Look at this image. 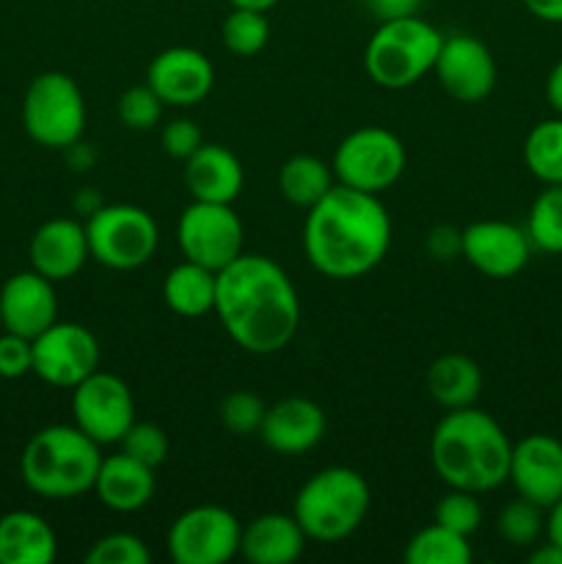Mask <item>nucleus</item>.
Wrapping results in <instances>:
<instances>
[{
    "mask_svg": "<svg viewBox=\"0 0 562 564\" xmlns=\"http://www.w3.org/2000/svg\"><path fill=\"white\" fill-rule=\"evenodd\" d=\"M215 314L240 350L281 352L301 328V301L290 275L270 257L240 253L215 275Z\"/></svg>",
    "mask_w": 562,
    "mask_h": 564,
    "instance_id": "nucleus-1",
    "label": "nucleus"
},
{
    "mask_svg": "<svg viewBox=\"0 0 562 564\" xmlns=\"http://www.w3.org/2000/svg\"><path fill=\"white\" fill-rule=\"evenodd\" d=\"M391 246V218L372 193L336 182L303 220V251L320 275L361 279L378 268Z\"/></svg>",
    "mask_w": 562,
    "mask_h": 564,
    "instance_id": "nucleus-2",
    "label": "nucleus"
},
{
    "mask_svg": "<svg viewBox=\"0 0 562 564\" xmlns=\"http://www.w3.org/2000/svg\"><path fill=\"white\" fill-rule=\"evenodd\" d=\"M510 455L501 424L474 405L446 413L430 438V463L441 482L477 496L507 482Z\"/></svg>",
    "mask_w": 562,
    "mask_h": 564,
    "instance_id": "nucleus-3",
    "label": "nucleus"
},
{
    "mask_svg": "<svg viewBox=\"0 0 562 564\" xmlns=\"http://www.w3.org/2000/svg\"><path fill=\"white\" fill-rule=\"evenodd\" d=\"M99 444L77 424H53L33 435L20 457V474L28 490L42 499H75L94 490Z\"/></svg>",
    "mask_w": 562,
    "mask_h": 564,
    "instance_id": "nucleus-4",
    "label": "nucleus"
},
{
    "mask_svg": "<svg viewBox=\"0 0 562 564\" xmlns=\"http://www.w3.org/2000/svg\"><path fill=\"white\" fill-rule=\"evenodd\" d=\"M372 496L367 479L345 466H331L312 474L301 485L292 516L303 534L317 543H339L350 538L367 518Z\"/></svg>",
    "mask_w": 562,
    "mask_h": 564,
    "instance_id": "nucleus-5",
    "label": "nucleus"
},
{
    "mask_svg": "<svg viewBox=\"0 0 562 564\" xmlns=\"http://www.w3.org/2000/svg\"><path fill=\"white\" fill-rule=\"evenodd\" d=\"M444 36L422 17H397L375 28L364 50L369 80L389 91H402L433 72Z\"/></svg>",
    "mask_w": 562,
    "mask_h": 564,
    "instance_id": "nucleus-6",
    "label": "nucleus"
},
{
    "mask_svg": "<svg viewBox=\"0 0 562 564\" xmlns=\"http://www.w3.org/2000/svg\"><path fill=\"white\" fill-rule=\"evenodd\" d=\"M22 127L44 149H69L86 130V99L66 72H42L22 99Z\"/></svg>",
    "mask_w": 562,
    "mask_h": 564,
    "instance_id": "nucleus-7",
    "label": "nucleus"
},
{
    "mask_svg": "<svg viewBox=\"0 0 562 564\" xmlns=\"http://www.w3.org/2000/svg\"><path fill=\"white\" fill-rule=\"evenodd\" d=\"M86 237L91 259L110 270L143 268L160 242L154 218L136 204H102L86 218Z\"/></svg>",
    "mask_w": 562,
    "mask_h": 564,
    "instance_id": "nucleus-8",
    "label": "nucleus"
},
{
    "mask_svg": "<svg viewBox=\"0 0 562 564\" xmlns=\"http://www.w3.org/2000/svg\"><path fill=\"white\" fill-rule=\"evenodd\" d=\"M406 147L386 127H358L336 147L331 169L339 185L380 196L406 171Z\"/></svg>",
    "mask_w": 562,
    "mask_h": 564,
    "instance_id": "nucleus-9",
    "label": "nucleus"
},
{
    "mask_svg": "<svg viewBox=\"0 0 562 564\" xmlns=\"http://www.w3.org/2000/svg\"><path fill=\"white\" fill-rule=\"evenodd\" d=\"M176 242L187 262L218 273L242 253V224L231 204L193 198L180 215Z\"/></svg>",
    "mask_w": 562,
    "mask_h": 564,
    "instance_id": "nucleus-10",
    "label": "nucleus"
},
{
    "mask_svg": "<svg viewBox=\"0 0 562 564\" xmlns=\"http://www.w3.org/2000/svg\"><path fill=\"white\" fill-rule=\"evenodd\" d=\"M242 527L226 507L198 505L176 516L169 554L176 564H226L240 554Z\"/></svg>",
    "mask_w": 562,
    "mask_h": 564,
    "instance_id": "nucleus-11",
    "label": "nucleus"
},
{
    "mask_svg": "<svg viewBox=\"0 0 562 564\" xmlns=\"http://www.w3.org/2000/svg\"><path fill=\"white\" fill-rule=\"evenodd\" d=\"M72 419L99 446L119 444L136 422L130 386L119 375L97 369L72 389Z\"/></svg>",
    "mask_w": 562,
    "mask_h": 564,
    "instance_id": "nucleus-12",
    "label": "nucleus"
},
{
    "mask_svg": "<svg viewBox=\"0 0 562 564\" xmlns=\"http://www.w3.org/2000/svg\"><path fill=\"white\" fill-rule=\"evenodd\" d=\"M99 369L97 336L80 323L55 319L33 339V375L55 389H75Z\"/></svg>",
    "mask_w": 562,
    "mask_h": 564,
    "instance_id": "nucleus-13",
    "label": "nucleus"
},
{
    "mask_svg": "<svg viewBox=\"0 0 562 564\" xmlns=\"http://www.w3.org/2000/svg\"><path fill=\"white\" fill-rule=\"evenodd\" d=\"M461 257L488 279H512L532 257L527 229L507 220H477L461 229Z\"/></svg>",
    "mask_w": 562,
    "mask_h": 564,
    "instance_id": "nucleus-14",
    "label": "nucleus"
},
{
    "mask_svg": "<svg viewBox=\"0 0 562 564\" xmlns=\"http://www.w3.org/2000/svg\"><path fill=\"white\" fill-rule=\"evenodd\" d=\"M433 72L444 91L466 105L483 102L496 86L494 53L477 36H468V33L444 36Z\"/></svg>",
    "mask_w": 562,
    "mask_h": 564,
    "instance_id": "nucleus-15",
    "label": "nucleus"
},
{
    "mask_svg": "<svg viewBox=\"0 0 562 564\" xmlns=\"http://www.w3.org/2000/svg\"><path fill=\"white\" fill-rule=\"evenodd\" d=\"M507 479L521 499H529L543 510L554 507L562 499V441L532 433L512 444Z\"/></svg>",
    "mask_w": 562,
    "mask_h": 564,
    "instance_id": "nucleus-16",
    "label": "nucleus"
},
{
    "mask_svg": "<svg viewBox=\"0 0 562 564\" xmlns=\"http://www.w3.org/2000/svg\"><path fill=\"white\" fill-rule=\"evenodd\" d=\"M147 83L163 99V105L193 108L213 91L215 66L202 50L169 47L152 58L147 69Z\"/></svg>",
    "mask_w": 562,
    "mask_h": 564,
    "instance_id": "nucleus-17",
    "label": "nucleus"
},
{
    "mask_svg": "<svg viewBox=\"0 0 562 564\" xmlns=\"http://www.w3.org/2000/svg\"><path fill=\"white\" fill-rule=\"evenodd\" d=\"M58 319V297L53 281L36 270L14 273L0 290V325L25 339H36Z\"/></svg>",
    "mask_w": 562,
    "mask_h": 564,
    "instance_id": "nucleus-18",
    "label": "nucleus"
},
{
    "mask_svg": "<svg viewBox=\"0 0 562 564\" xmlns=\"http://www.w3.org/2000/svg\"><path fill=\"white\" fill-rule=\"evenodd\" d=\"M31 270L42 273L44 279L66 281L80 273L83 264L91 259L88 251L86 224L75 218H53L44 220L31 237L28 246Z\"/></svg>",
    "mask_w": 562,
    "mask_h": 564,
    "instance_id": "nucleus-19",
    "label": "nucleus"
},
{
    "mask_svg": "<svg viewBox=\"0 0 562 564\" xmlns=\"http://www.w3.org/2000/svg\"><path fill=\"white\" fill-rule=\"evenodd\" d=\"M259 435L279 455H303L323 441L325 413L317 402L306 397H284L268 405Z\"/></svg>",
    "mask_w": 562,
    "mask_h": 564,
    "instance_id": "nucleus-20",
    "label": "nucleus"
},
{
    "mask_svg": "<svg viewBox=\"0 0 562 564\" xmlns=\"http://www.w3.org/2000/svg\"><path fill=\"white\" fill-rule=\"evenodd\" d=\"M242 163L220 143H202L185 160V185L196 202L231 204L242 193Z\"/></svg>",
    "mask_w": 562,
    "mask_h": 564,
    "instance_id": "nucleus-21",
    "label": "nucleus"
},
{
    "mask_svg": "<svg viewBox=\"0 0 562 564\" xmlns=\"http://www.w3.org/2000/svg\"><path fill=\"white\" fill-rule=\"evenodd\" d=\"M94 494L114 512L143 510L154 496V468L143 466L125 452L102 457L94 479Z\"/></svg>",
    "mask_w": 562,
    "mask_h": 564,
    "instance_id": "nucleus-22",
    "label": "nucleus"
},
{
    "mask_svg": "<svg viewBox=\"0 0 562 564\" xmlns=\"http://www.w3.org/2000/svg\"><path fill=\"white\" fill-rule=\"evenodd\" d=\"M306 540L295 516L264 512L242 527L240 554L251 564H292L303 554Z\"/></svg>",
    "mask_w": 562,
    "mask_h": 564,
    "instance_id": "nucleus-23",
    "label": "nucleus"
},
{
    "mask_svg": "<svg viewBox=\"0 0 562 564\" xmlns=\"http://www.w3.org/2000/svg\"><path fill=\"white\" fill-rule=\"evenodd\" d=\"M55 554L58 540L39 512L11 510L0 516V564H50Z\"/></svg>",
    "mask_w": 562,
    "mask_h": 564,
    "instance_id": "nucleus-24",
    "label": "nucleus"
},
{
    "mask_svg": "<svg viewBox=\"0 0 562 564\" xmlns=\"http://www.w3.org/2000/svg\"><path fill=\"white\" fill-rule=\"evenodd\" d=\"M424 383H428V394L441 408L455 411V408H468L477 402L483 391V372L474 358L463 352H446L430 364Z\"/></svg>",
    "mask_w": 562,
    "mask_h": 564,
    "instance_id": "nucleus-25",
    "label": "nucleus"
},
{
    "mask_svg": "<svg viewBox=\"0 0 562 564\" xmlns=\"http://www.w3.org/2000/svg\"><path fill=\"white\" fill-rule=\"evenodd\" d=\"M215 275L213 270L196 262H182L169 270L163 281V301L180 317H204L215 308Z\"/></svg>",
    "mask_w": 562,
    "mask_h": 564,
    "instance_id": "nucleus-26",
    "label": "nucleus"
},
{
    "mask_svg": "<svg viewBox=\"0 0 562 564\" xmlns=\"http://www.w3.org/2000/svg\"><path fill=\"white\" fill-rule=\"evenodd\" d=\"M334 169L314 154H295L279 171V191L292 207L312 209L334 187Z\"/></svg>",
    "mask_w": 562,
    "mask_h": 564,
    "instance_id": "nucleus-27",
    "label": "nucleus"
},
{
    "mask_svg": "<svg viewBox=\"0 0 562 564\" xmlns=\"http://www.w3.org/2000/svg\"><path fill=\"white\" fill-rule=\"evenodd\" d=\"M402 560L406 564H468L472 545H468V538L433 521L408 540Z\"/></svg>",
    "mask_w": 562,
    "mask_h": 564,
    "instance_id": "nucleus-28",
    "label": "nucleus"
},
{
    "mask_svg": "<svg viewBox=\"0 0 562 564\" xmlns=\"http://www.w3.org/2000/svg\"><path fill=\"white\" fill-rule=\"evenodd\" d=\"M523 163L543 185H562V116L545 119L523 141Z\"/></svg>",
    "mask_w": 562,
    "mask_h": 564,
    "instance_id": "nucleus-29",
    "label": "nucleus"
},
{
    "mask_svg": "<svg viewBox=\"0 0 562 564\" xmlns=\"http://www.w3.org/2000/svg\"><path fill=\"white\" fill-rule=\"evenodd\" d=\"M527 235L532 248L543 253H562V185H545V191L529 207Z\"/></svg>",
    "mask_w": 562,
    "mask_h": 564,
    "instance_id": "nucleus-30",
    "label": "nucleus"
},
{
    "mask_svg": "<svg viewBox=\"0 0 562 564\" xmlns=\"http://www.w3.org/2000/svg\"><path fill=\"white\" fill-rule=\"evenodd\" d=\"M226 50L240 58H251V55L262 53L270 42V22L264 11L253 9H231V14L224 20L220 28Z\"/></svg>",
    "mask_w": 562,
    "mask_h": 564,
    "instance_id": "nucleus-31",
    "label": "nucleus"
},
{
    "mask_svg": "<svg viewBox=\"0 0 562 564\" xmlns=\"http://www.w3.org/2000/svg\"><path fill=\"white\" fill-rule=\"evenodd\" d=\"M496 529H499L501 540L516 549H527L540 540V534L545 532V518L543 507L532 505L529 499L518 496L516 501L501 507L499 518H496Z\"/></svg>",
    "mask_w": 562,
    "mask_h": 564,
    "instance_id": "nucleus-32",
    "label": "nucleus"
},
{
    "mask_svg": "<svg viewBox=\"0 0 562 564\" xmlns=\"http://www.w3.org/2000/svg\"><path fill=\"white\" fill-rule=\"evenodd\" d=\"M433 521L463 534V538H472L483 523V507H479L477 494L450 488V494L441 496V501L435 505Z\"/></svg>",
    "mask_w": 562,
    "mask_h": 564,
    "instance_id": "nucleus-33",
    "label": "nucleus"
},
{
    "mask_svg": "<svg viewBox=\"0 0 562 564\" xmlns=\"http://www.w3.org/2000/svg\"><path fill=\"white\" fill-rule=\"evenodd\" d=\"M163 108V99L149 88V83H143V86H132L121 94L119 105H116V113H119V121L127 130L147 132L154 124H160Z\"/></svg>",
    "mask_w": 562,
    "mask_h": 564,
    "instance_id": "nucleus-34",
    "label": "nucleus"
},
{
    "mask_svg": "<svg viewBox=\"0 0 562 564\" xmlns=\"http://www.w3.org/2000/svg\"><path fill=\"white\" fill-rule=\"evenodd\" d=\"M119 444L125 455L136 457L138 463H143L149 468H158L169 457L171 446L165 430L152 422H132V427L127 430Z\"/></svg>",
    "mask_w": 562,
    "mask_h": 564,
    "instance_id": "nucleus-35",
    "label": "nucleus"
},
{
    "mask_svg": "<svg viewBox=\"0 0 562 564\" xmlns=\"http://www.w3.org/2000/svg\"><path fill=\"white\" fill-rule=\"evenodd\" d=\"M149 560L147 543L130 532L105 534L86 554V564H147Z\"/></svg>",
    "mask_w": 562,
    "mask_h": 564,
    "instance_id": "nucleus-36",
    "label": "nucleus"
},
{
    "mask_svg": "<svg viewBox=\"0 0 562 564\" xmlns=\"http://www.w3.org/2000/svg\"><path fill=\"white\" fill-rule=\"evenodd\" d=\"M268 405L253 391H231L220 402V422L231 435H253L262 427Z\"/></svg>",
    "mask_w": 562,
    "mask_h": 564,
    "instance_id": "nucleus-37",
    "label": "nucleus"
},
{
    "mask_svg": "<svg viewBox=\"0 0 562 564\" xmlns=\"http://www.w3.org/2000/svg\"><path fill=\"white\" fill-rule=\"evenodd\" d=\"M33 372V341L3 330L0 336V378L17 380Z\"/></svg>",
    "mask_w": 562,
    "mask_h": 564,
    "instance_id": "nucleus-38",
    "label": "nucleus"
},
{
    "mask_svg": "<svg viewBox=\"0 0 562 564\" xmlns=\"http://www.w3.org/2000/svg\"><path fill=\"white\" fill-rule=\"evenodd\" d=\"M202 143V130H198L191 119H171L169 124H163V130H160V147H163V152L169 154V158L187 160Z\"/></svg>",
    "mask_w": 562,
    "mask_h": 564,
    "instance_id": "nucleus-39",
    "label": "nucleus"
},
{
    "mask_svg": "<svg viewBox=\"0 0 562 564\" xmlns=\"http://www.w3.org/2000/svg\"><path fill=\"white\" fill-rule=\"evenodd\" d=\"M428 253L441 262H450L461 253V231L455 226H435L428 235Z\"/></svg>",
    "mask_w": 562,
    "mask_h": 564,
    "instance_id": "nucleus-40",
    "label": "nucleus"
},
{
    "mask_svg": "<svg viewBox=\"0 0 562 564\" xmlns=\"http://www.w3.org/2000/svg\"><path fill=\"white\" fill-rule=\"evenodd\" d=\"M419 3H422V0H364V6L369 9V14L378 17L380 22L397 20V17L417 14Z\"/></svg>",
    "mask_w": 562,
    "mask_h": 564,
    "instance_id": "nucleus-41",
    "label": "nucleus"
},
{
    "mask_svg": "<svg viewBox=\"0 0 562 564\" xmlns=\"http://www.w3.org/2000/svg\"><path fill=\"white\" fill-rule=\"evenodd\" d=\"M521 3L527 6L529 14L538 17V20L554 22V25L562 22V0H521Z\"/></svg>",
    "mask_w": 562,
    "mask_h": 564,
    "instance_id": "nucleus-42",
    "label": "nucleus"
},
{
    "mask_svg": "<svg viewBox=\"0 0 562 564\" xmlns=\"http://www.w3.org/2000/svg\"><path fill=\"white\" fill-rule=\"evenodd\" d=\"M545 99L562 116V58L551 66L549 77H545Z\"/></svg>",
    "mask_w": 562,
    "mask_h": 564,
    "instance_id": "nucleus-43",
    "label": "nucleus"
},
{
    "mask_svg": "<svg viewBox=\"0 0 562 564\" xmlns=\"http://www.w3.org/2000/svg\"><path fill=\"white\" fill-rule=\"evenodd\" d=\"M545 540L562 545V499L554 507H549V518H545Z\"/></svg>",
    "mask_w": 562,
    "mask_h": 564,
    "instance_id": "nucleus-44",
    "label": "nucleus"
},
{
    "mask_svg": "<svg viewBox=\"0 0 562 564\" xmlns=\"http://www.w3.org/2000/svg\"><path fill=\"white\" fill-rule=\"evenodd\" d=\"M102 204L105 202H102V198H99V193L94 191V187H86V191H80L75 196V209L80 215H86V218H88V215L97 213V209L102 207Z\"/></svg>",
    "mask_w": 562,
    "mask_h": 564,
    "instance_id": "nucleus-45",
    "label": "nucleus"
},
{
    "mask_svg": "<svg viewBox=\"0 0 562 564\" xmlns=\"http://www.w3.org/2000/svg\"><path fill=\"white\" fill-rule=\"evenodd\" d=\"M529 562H532V564H562V545L545 540V543L540 545L538 551H532Z\"/></svg>",
    "mask_w": 562,
    "mask_h": 564,
    "instance_id": "nucleus-46",
    "label": "nucleus"
},
{
    "mask_svg": "<svg viewBox=\"0 0 562 564\" xmlns=\"http://www.w3.org/2000/svg\"><path fill=\"white\" fill-rule=\"evenodd\" d=\"M66 152H69V163L75 165L77 171H86L88 165L94 163V152H91V147H88V143L77 141V143H72Z\"/></svg>",
    "mask_w": 562,
    "mask_h": 564,
    "instance_id": "nucleus-47",
    "label": "nucleus"
},
{
    "mask_svg": "<svg viewBox=\"0 0 562 564\" xmlns=\"http://www.w3.org/2000/svg\"><path fill=\"white\" fill-rule=\"evenodd\" d=\"M231 9H253V11H270L279 0H229Z\"/></svg>",
    "mask_w": 562,
    "mask_h": 564,
    "instance_id": "nucleus-48",
    "label": "nucleus"
}]
</instances>
